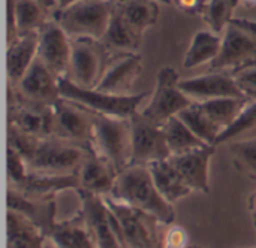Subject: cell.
Segmentation results:
<instances>
[{"label":"cell","mask_w":256,"mask_h":248,"mask_svg":"<svg viewBox=\"0 0 256 248\" xmlns=\"http://www.w3.org/2000/svg\"><path fill=\"white\" fill-rule=\"evenodd\" d=\"M108 196L154 216L164 226H170L176 220L174 205L158 190L148 165H129L118 172Z\"/></svg>","instance_id":"obj_1"},{"label":"cell","mask_w":256,"mask_h":248,"mask_svg":"<svg viewBox=\"0 0 256 248\" xmlns=\"http://www.w3.org/2000/svg\"><path fill=\"white\" fill-rule=\"evenodd\" d=\"M117 0H78L66 7L56 9L52 18L70 39L100 40L108 28Z\"/></svg>","instance_id":"obj_2"},{"label":"cell","mask_w":256,"mask_h":248,"mask_svg":"<svg viewBox=\"0 0 256 248\" xmlns=\"http://www.w3.org/2000/svg\"><path fill=\"white\" fill-rule=\"evenodd\" d=\"M93 148L48 136L39 141L27 160L28 172L48 175H75Z\"/></svg>","instance_id":"obj_3"},{"label":"cell","mask_w":256,"mask_h":248,"mask_svg":"<svg viewBox=\"0 0 256 248\" xmlns=\"http://www.w3.org/2000/svg\"><path fill=\"white\" fill-rule=\"evenodd\" d=\"M58 84H60V97L75 102L94 114L122 117V118H130L134 114H136L146 96H150L148 91L122 96V94H111L98 88H82L74 84L66 76L60 78Z\"/></svg>","instance_id":"obj_4"},{"label":"cell","mask_w":256,"mask_h":248,"mask_svg":"<svg viewBox=\"0 0 256 248\" xmlns=\"http://www.w3.org/2000/svg\"><path fill=\"white\" fill-rule=\"evenodd\" d=\"M93 151L106 159L118 172L130 165V120L111 115H94Z\"/></svg>","instance_id":"obj_5"},{"label":"cell","mask_w":256,"mask_h":248,"mask_svg":"<svg viewBox=\"0 0 256 248\" xmlns=\"http://www.w3.org/2000/svg\"><path fill=\"white\" fill-rule=\"evenodd\" d=\"M256 61V21L232 18L222 33V48L210 63L214 70H236Z\"/></svg>","instance_id":"obj_6"},{"label":"cell","mask_w":256,"mask_h":248,"mask_svg":"<svg viewBox=\"0 0 256 248\" xmlns=\"http://www.w3.org/2000/svg\"><path fill=\"white\" fill-rule=\"evenodd\" d=\"M104 199L120 225L126 248H162L159 231L162 223L154 216L118 202L111 196H104Z\"/></svg>","instance_id":"obj_7"},{"label":"cell","mask_w":256,"mask_h":248,"mask_svg":"<svg viewBox=\"0 0 256 248\" xmlns=\"http://www.w3.org/2000/svg\"><path fill=\"white\" fill-rule=\"evenodd\" d=\"M180 75L178 72L171 67L165 66L158 72L156 85L153 93L150 94V100L142 111H140L147 120L164 124L172 117H177L184 108L192 105L194 102L182 91L180 85Z\"/></svg>","instance_id":"obj_8"},{"label":"cell","mask_w":256,"mask_h":248,"mask_svg":"<svg viewBox=\"0 0 256 248\" xmlns=\"http://www.w3.org/2000/svg\"><path fill=\"white\" fill-rule=\"evenodd\" d=\"M112 54L106 49L102 40L98 39H72L70 63L68 79L82 88H94Z\"/></svg>","instance_id":"obj_9"},{"label":"cell","mask_w":256,"mask_h":248,"mask_svg":"<svg viewBox=\"0 0 256 248\" xmlns=\"http://www.w3.org/2000/svg\"><path fill=\"white\" fill-rule=\"evenodd\" d=\"M75 192L80 198V214L88 226L98 248H126L120 225L104 196L81 189Z\"/></svg>","instance_id":"obj_10"},{"label":"cell","mask_w":256,"mask_h":248,"mask_svg":"<svg viewBox=\"0 0 256 248\" xmlns=\"http://www.w3.org/2000/svg\"><path fill=\"white\" fill-rule=\"evenodd\" d=\"M94 115L87 108L60 97L52 106V136L93 148Z\"/></svg>","instance_id":"obj_11"},{"label":"cell","mask_w":256,"mask_h":248,"mask_svg":"<svg viewBox=\"0 0 256 248\" xmlns=\"http://www.w3.org/2000/svg\"><path fill=\"white\" fill-rule=\"evenodd\" d=\"M58 81L60 78L56 76L39 60V57H36V60L24 73V76L18 81V84L14 87L8 85V93L26 103L54 106V103L60 99Z\"/></svg>","instance_id":"obj_12"},{"label":"cell","mask_w":256,"mask_h":248,"mask_svg":"<svg viewBox=\"0 0 256 248\" xmlns=\"http://www.w3.org/2000/svg\"><path fill=\"white\" fill-rule=\"evenodd\" d=\"M129 120L132 130L130 165H150L171 157L160 124L147 120L140 111Z\"/></svg>","instance_id":"obj_13"},{"label":"cell","mask_w":256,"mask_h":248,"mask_svg":"<svg viewBox=\"0 0 256 248\" xmlns=\"http://www.w3.org/2000/svg\"><path fill=\"white\" fill-rule=\"evenodd\" d=\"M38 57L39 60L58 78L68 76L72 39L58 25V22L51 18L38 33Z\"/></svg>","instance_id":"obj_14"},{"label":"cell","mask_w":256,"mask_h":248,"mask_svg":"<svg viewBox=\"0 0 256 248\" xmlns=\"http://www.w3.org/2000/svg\"><path fill=\"white\" fill-rule=\"evenodd\" d=\"M178 85L182 91L196 103L218 97H244L230 70L212 69L208 73L180 79Z\"/></svg>","instance_id":"obj_15"},{"label":"cell","mask_w":256,"mask_h":248,"mask_svg":"<svg viewBox=\"0 0 256 248\" xmlns=\"http://www.w3.org/2000/svg\"><path fill=\"white\" fill-rule=\"evenodd\" d=\"M8 124L40 139L52 136V106L26 103L8 93Z\"/></svg>","instance_id":"obj_16"},{"label":"cell","mask_w":256,"mask_h":248,"mask_svg":"<svg viewBox=\"0 0 256 248\" xmlns=\"http://www.w3.org/2000/svg\"><path fill=\"white\" fill-rule=\"evenodd\" d=\"M141 72L142 57L138 52L112 55L94 88L111 94H132L130 90Z\"/></svg>","instance_id":"obj_17"},{"label":"cell","mask_w":256,"mask_h":248,"mask_svg":"<svg viewBox=\"0 0 256 248\" xmlns=\"http://www.w3.org/2000/svg\"><path fill=\"white\" fill-rule=\"evenodd\" d=\"M6 208L14 210L38 226L48 238L56 226V196L33 198L18 192L14 187L6 189Z\"/></svg>","instance_id":"obj_18"},{"label":"cell","mask_w":256,"mask_h":248,"mask_svg":"<svg viewBox=\"0 0 256 248\" xmlns=\"http://www.w3.org/2000/svg\"><path fill=\"white\" fill-rule=\"evenodd\" d=\"M216 147L206 145L183 154H174L168 160L182 174L188 186L194 192L210 193V162Z\"/></svg>","instance_id":"obj_19"},{"label":"cell","mask_w":256,"mask_h":248,"mask_svg":"<svg viewBox=\"0 0 256 248\" xmlns=\"http://www.w3.org/2000/svg\"><path fill=\"white\" fill-rule=\"evenodd\" d=\"M76 175L80 183L78 189L99 196H108L114 187L118 171L106 159L92 151L86 157Z\"/></svg>","instance_id":"obj_20"},{"label":"cell","mask_w":256,"mask_h":248,"mask_svg":"<svg viewBox=\"0 0 256 248\" xmlns=\"http://www.w3.org/2000/svg\"><path fill=\"white\" fill-rule=\"evenodd\" d=\"M144 34L136 31L118 12L117 4L114 9V13L111 16V21L108 24V28L100 39L102 43L106 46V49L112 54H134L138 52L142 43Z\"/></svg>","instance_id":"obj_21"},{"label":"cell","mask_w":256,"mask_h":248,"mask_svg":"<svg viewBox=\"0 0 256 248\" xmlns=\"http://www.w3.org/2000/svg\"><path fill=\"white\" fill-rule=\"evenodd\" d=\"M38 33L22 34L6 49L8 85L14 87L24 76L38 57Z\"/></svg>","instance_id":"obj_22"},{"label":"cell","mask_w":256,"mask_h":248,"mask_svg":"<svg viewBox=\"0 0 256 248\" xmlns=\"http://www.w3.org/2000/svg\"><path fill=\"white\" fill-rule=\"evenodd\" d=\"M12 187V186H8ZM80 187L78 175H48V174H34L28 172L27 177L18 184V192L33 196V198H51L63 190H76Z\"/></svg>","instance_id":"obj_23"},{"label":"cell","mask_w":256,"mask_h":248,"mask_svg":"<svg viewBox=\"0 0 256 248\" xmlns=\"http://www.w3.org/2000/svg\"><path fill=\"white\" fill-rule=\"evenodd\" d=\"M48 241L56 248H98L88 226L80 213L69 220L56 223L48 235Z\"/></svg>","instance_id":"obj_24"},{"label":"cell","mask_w":256,"mask_h":248,"mask_svg":"<svg viewBox=\"0 0 256 248\" xmlns=\"http://www.w3.org/2000/svg\"><path fill=\"white\" fill-rule=\"evenodd\" d=\"M148 168L158 190L170 204L174 205L194 192L188 186L182 174L176 169V166L168 159L153 162L148 165Z\"/></svg>","instance_id":"obj_25"},{"label":"cell","mask_w":256,"mask_h":248,"mask_svg":"<svg viewBox=\"0 0 256 248\" xmlns=\"http://www.w3.org/2000/svg\"><path fill=\"white\" fill-rule=\"evenodd\" d=\"M8 248H45L46 235L20 213L6 208Z\"/></svg>","instance_id":"obj_26"},{"label":"cell","mask_w":256,"mask_h":248,"mask_svg":"<svg viewBox=\"0 0 256 248\" xmlns=\"http://www.w3.org/2000/svg\"><path fill=\"white\" fill-rule=\"evenodd\" d=\"M222 48V36L212 30H200L194 34L183 58L184 69H195L218 58Z\"/></svg>","instance_id":"obj_27"},{"label":"cell","mask_w":256,"mask_h":248,"mask_svg":"<svg viewBox=\"0 0 256 248\" xmlns=\"http://www.w3.org/2000/svg\"><path fill=\"white\" fill-rule=\"evenodd\" d=\"M117 9L141 34L152 28L159 19V1L156 0H122L117 1Z\"/></svg>","instance_id":"obj_28"},{"label":"cell","mask_w":256,"mask_h":248,"mask_svg":"<svg viewBox=\"0 0 256 248\" xmlns=\"http://www.w3.org/2000/svg\"><path fill=\"white\" fill-rule=\"evenodd\" d=\"M52 10L36 0H16L15 24L18 36L39 33V30L52 18Z\"/></svg>","instance_id":"obj_29"},{"label":"cell","mask_w":256,"mask_h":248,"mask_svg":"<svg viewBox=\"0 0 256 248\" xmlns=\"http://www.w3.org/2000/svg\"><path fill=\"white\" fill-rule=\"evenodd\" d=\"M165 139L168 144V148L171 151V156L174 154H183L201 147H206L204 144L178 117H172L168 121L162 124Z\"/></svg>","instance_id":"obj_30"},{"label":"cell","mask_w":256,"mask_h":248,"mask_svg":"<svg viewBox=\"0 0 256 248\" xmlns=\"http://www.w3.org/2000/svg\"><path fill=\"white\" fill-rule=\"evenodd\" d=\"M204 144L213 145L220 135L222 129L201 109V106L194 102L188 108H184L178 115H177Z\"/></svg>","instance_id":"obj_31"},{"label":"cell","mask_w":256,"mask_h":248,"mask_svg":"<svg viewBox=\"0 0 256 248\" xmlns=\"http://www.w3.org/2000/svg\"><path fill=\"white\" fill-rule=\"evenodd\" d=\"M249 100L250 99L248 97H218L201 102L198 105L224 130L236 120V117L242 112Z\"/></svg>","instance_id":"obj_32"},{"label":"cell","mask_w":256,"mask_h":248,"mask_svg":"<svg viewBox=\"0 0 256 248\" xmlns=\"http://www.w3.org/2000/svg\"><path fill=\"white\" fill-rule=\"evenodd\" d=\"M238 4H242L240 0H207L201 18L208 30L222 36Z\"/></svg>","instance_id":"obj_33"},{"label":"cell","mask_w":256,"mask_h":248,"mask_svg":"<svg viewBox=\"0 0 256 248\" xmlns=\"http://www.w3.org/2000/svg\"><path fill=\"white\" fill-rule=\"evenodd\" d=\"M230 151L237 171L256 181V136L230 142Z\"/></svg>","instance_id":"obj_34"},{"label":"cell","mask_w":256,"mask_h":248,"mask_svg":"<svg viewBox=\"0 0 256 248\" xmlns=\"http://www.w3.org/2000/svg\"><path fill=\"white\" fill-rule=\"evenodd\" d=\"M254 129H256V100H249L246 106L242 109V112L236 117V120L220 132L214 142V147L226 142L230 144L236 141L240 135L250 132Z\"/></svg>","instance_id":"obj_35"},{"label":"cell","mask_w":256,"mask_h":248,"mask_svg":"<svg viewBox=\"0 0 256 248\" xmlns=\"http://www.w3.org/2000/svg\"><path fill=\"white\" fill-rule=\"evenodd\" d=\"M40 138L32 136L22 130H20L18 127L8 124V145L12 147L14 150H16L24 159L26 162L30 159V156L33 154L36 145L39 144Z\"/></svg>","instance_id":"obj_36"},{"label":"cell","mask_w":256,"mask_h":248,"mask_svg":"<svg viewBox=\"0 0 256 248\" xmlns=\"http://www.w3.org/2000/svg\"><path fill=\"white\" fill-rule=\"evenodd\" d=\"M6 166H8V186L16 187L28 174L26 159L12 147L6 148Z\"/></svg>","instance_id":"obj_37"},{"label":"cell","mask_w":256,"mask_h":248,"mask_svg":"<svg viewBox=\"0 0 256 248\" xmlns=\"http://www.w3.org/2000/svg\"><path fill=\"white\" fill-rule=\"evenodd\" d=\"M232 75L243 96L256 100V61L232 70Z\"/></svg>","instance_id":"obj_38"},{"label":"cell","mask_w":256,"mask_h":248,"mask_svg":"<svg viewBox=\"0 0 256 248\" xmlns=\"http://www.w3.org/2000/svg\"><path fill=\"white\" fill-rule=\"evenodd\" d=\"M189 234L183 226L170 225L162 237V248H188Z\"/></svg>","instance_id":"obj_39"},{"label":"cell","mask_w":256,"mask_h":248,"mask_svg":"<svg viewBox=\"0 0 256 248\" xmlns=\"http://www.w3.org/2000/svg\"><path fill=\"white\" fill-rule=\"evenodd\" d=\"M207 0H172V6L188 16H201Z\"/></svg>","instance_id":"obj_40"},{"label":"cell","mask_w":256,"mask_h":248,"mask_svg":"<svg viewBox=\"0 0 256 248\" xmlns=\"http://www.w3.org/2000/svg\"><path fill=\"white\" fill-rule=\"evenodd\" d=\"M15 4L16 0H6V46L12 45L20 37L15 24Z\"/></svg>","instance_id":"obj_41"},{"label":"cell","mask_w":256,"mask_h":248,"mask_svg":"<svg viewBox=\"0 0 256 248\" xmlns=\"http://www.w3.org/2000/svg\"><path fill=\"white\" fill-rule=\"evenodd\" d=\"M249 213H250L254 226L256 228V192L249 196Z\"/></svg>","instance_id":"obj_42"},{"label":"cell","mask_w":256,"mask_h":248,"mask_svg":"<svg viewBox=\"0 0 256 248\" xmlns=\"http://www.w3.org/2000/svg\"><path fill=\"white\" fill-rule=\"evenodd\" d=\"M36 1H39L40 4H44L45 7H48L52 12L57 9V0H36Z\"/></svg>","instance_id":"obj_43"},{"label":"cell","mask_w":256,"mask_h":248,"mask_svg":"<svg viewBox=\"0 0 256 248\" xmlns=\"http://www.w3.org/2000/svg\"><path fill=\"white\" fill-rule=\"evenodd\" d=\"M78 0H57V9H62V7H66L72 3H75Z\"/></svg>","instance_id":"obj_44"},{"label":"cell","mask_w":256,"mask_h":248,"mask_svg":"<svg viewBox=\"0 0 256 248\" xmlns=\"http://www.w3.org/2000/svg\"><path fill=\"white\" fill-rule=\"evenodd\" d=\"M242 4L248 9H252V7H256V0H240Z\"/></svg>","instance_id":"obj_45"},{"label":"cell","mask_w":256,"mask_h":248,"mask_svg":"<svg viewBox=\"0 0 256 248\" xmlns=\"http://www.w3.org/2000/svg\"><path fill=\"white\" fill-rule=\"evenodd\" d=\"M159 3H164V4H172V0H156Z\"/></svg>","instance_id":"obj_46"},{"label":"cell","mask_w":256,"mask_h":248,"mask_svg":"<svg viewBox=\"0 0 256 248\" xmlns=\"http://www.w3.org/2000/svg\"><path fill=\"white\" fill-rule=\"evenodd\" d=\"M45 248H56V247H54V246H52V244H51L50 241H46V247H45Z\"/></svg>","instance_id":"obj_47"},{"label":"cell","mask_w":256,"mask_h":248,"mask_svg":"<svg viewBox=\"0 0 256 248\" xmlns=\"http://www.w3.org/2000/svg\"><path fill=\"white\" fill-rule=\"evenodd\" d=\"M188 248H202V247H200V246H189Z\"/></svg>","instance_id":"obj_48"},{"label":"cell","mask_w":256,"mask_h":248,"mask_svg":"<svg viewBox=\"0 0 256 248\" xmlns=\"http://www.w3.org/2000/svg\"><path fill=\"white\" fill-rule=\"evenodd\" d=\"M117 1H122V0H117Z\"/></svg>","instance_id":"obj_49"}]
</instances>
